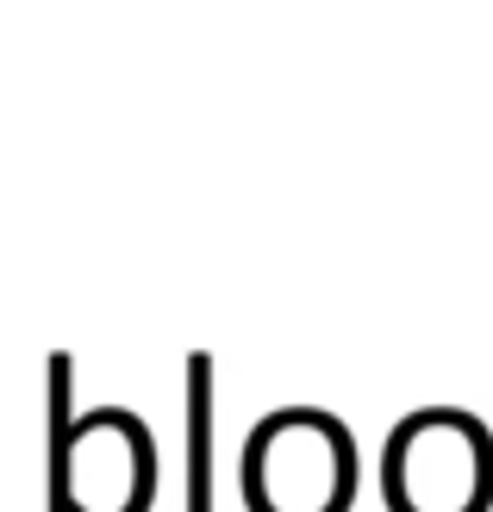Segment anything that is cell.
Listing matches in <instances>:
<instances>
[{
	"label": "cell",
	"mask_w": 493,
	"mask_h": 512,
	"mask_svg": "<svg viewBox=\"0 0 493 512\" xmlns=\"http://www.w3.org/2000/svg\"><path fill=\"white\" fill-rule=\"evenodd\" d=\"M356 488L350 431L325 413H275L250 431L244 500L250 512H344Z\"/></svg>",
	"instance_id": "1"
}]
</instances>
